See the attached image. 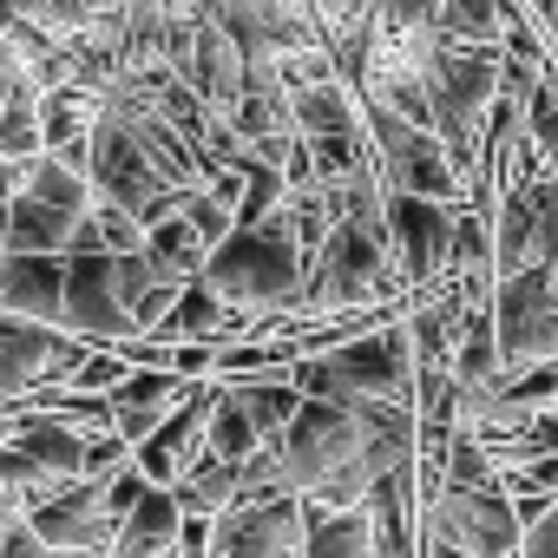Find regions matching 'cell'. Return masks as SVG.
<instances>
[{
	"label": "cell",
	"instance_id": "cell-1",
	"mask_svg": "<svg viewBox=\"0 0 558 558\" xmlns=\"http://www.w3.org/2000/svg\"><path fill=\"white\" fill-rule=\"evenodd\" d=\"M204 283L236 303V310H256V316H296L303 303V283H310V250L296 236V217L290 204L269 210L263 223H236L210 263H204Z\"/></svg>",
	"mask_w": 558,
	"mask_h": 558
},
{
	"label": "cell",
	"instance_id": "cell-2",
	"mask_svg": "<svg viewBox=\"0 0 558 558\" xmlns=\"http://www.w3.org/2000/svg\"><path fill=\"white\" fill-rule=\"evenodd\" d=\"M375 303H408L395 243L381 230H362L342 217L329 230V243L310 256V283H303L296 316H336V310H375Z\"/></svg>",
	"mask_w": 558,
	"mask_h": 558
},
{
	"label": "cell",
	"instance_id": "cell-3",
	"mask_svg": "<svg viewBox=\"0 0 558 558\" xmlns=\"http://www.w3.org/2000/svg\"><path fill=\"white\" fill-rule=\"evenodd\" d=\"M296 388L316 395V401H355V395H375V401H414V336H408V316L342 342V349H323V355H303L290 362Z\"/></svg>",
	"mask_w": 558,
	"mask_h": 558
},
{
	"label": "cell",
	"instance_id": "cell-4",
	"mask_svg": "<svg viewBox=\"0 0 558 558\" xmlns=\"http://www.w3.org/2000/svg\"><path fill=\"white\" fill-rule=\"evenodd\" d=\"M362 132H368V145H375V158H381L388 191H421V197L466 204V178H460V165L447 158L440 132L401 119V112L381 106V99H362Z\"/></svg>",
	"mask_w": 558,
	"mask_h": 558
},
{
	"label": "cell",
	"instance_id": "cell-5",
	"mask_svg": "<svg viewBox=\"0 0 558 558\" xmlns=\"http://www.w3.org/2000/svg\"><path fill=\"white\" fill-rule=\"evenodd\" d=\"M421 538H447L473 558H519L525 519L499 486H434L421 493Z\"/></svg>",
	"mask_w": 558,
	"mask_h": 558
},
{
	"label": "cell",
	"instance_id": "cell-6",
	"mask_svg": "<svg viewBox=\"0 0 558 558\" xmlns=\"http://www.w3.org/2000/svg\"><path fill=\"white\" fill-rule=\"evenodd\" d=\"M493 329H499L506 375L532 362H558V269L493 276Z\"/></svg>",
	"mask_w": 558,
	"mask_h": 558
},
{
	"label": "cell",
	"instance_id": "cell-7",
	"mask_svg": "<svg viewBox=\"0 0 558 558\" xmlns=\"http://www.w3.org/2000/svg\"><path fill=\"white\" fill-rule=\"evenodd\" d=\"M453 230H460V204L421 197V191H388V243H395L408 296L453 276Z\"/></svg>",
	"mask_w": 558,
	"mask_h": 558
},
{
	"label": "cell",
	"instance_id": "cell-8",
	"mask_svg": "<svg viewBox=\"0 0 558 558\" xmlns=\"http://www.w3.org/2000/svg\"><path fill=\"white\" fill-rule=\"evenodd\" d=\"M60 329L86 336L93 349H125L138 342V316L125 310L119 296V250H86V256H66V316Z\"/></svg>",
	"mask_w": 558,
	"mask_h": 558
},
{
	"label": "cell",
	"instance_id": "cell-9",
	"mask_svg": "<svg viewBox=\"0 0 558 558\" xmlns=\"http://www.w3.org/2000/svg\"><path fill=\"white\" fill-rule=\"evenodd\" d=\"M93 342L53 323H27L0 310V408H21L27 395H40L53 375H66L73 362H86Z\"/></svg>",
	"mask_w": 558,
	"mask_h": 558
},
{
	"label": "cell",
	"instance_id": "cell-10",
	"mask_svg": "<svg viewBox=\"0 0 558 558\" xmlns=\"http://www.w3.org/2000/svg\"><path fill=\"white\" fill-rule=\"evenodd\" d=\"M310 538V499L276 493V499H236L217 512L210 558H303Z\"/></svg>",
	"mask_w": 558,
	"mask_h": 558
},
{
	"label": "cell",
	"instance_id": "cell-11",
	"mask_svg": "<svg viewBox=\"0 0 558 558\" xmlns=\"http://www.w3.org/2000/svg\"><path fill=\"white\" fill-rule=\"evenodd\" d=\"M27 525H34L53 551H112V538H119V525H125V512L112 506V473H106V480L86 473V480L60 486L47 506L27 512Z\"/></svg>",
	"mask_w": 558,
	"mask_h": 558
},
{
	"label": "cell",
	"instance_id": "cell-12",
	"mask_svg": "<svg viewBox=\"0 0 558 558\" xmlns=\"http://www.w3.org/2000/svg\"><path fill=\"white\" fill-rule=\"evenodd\" d=\"M217 395H223V381H217V375H210V381H197V388L165 414V427H158L151 440H138V466H145V480H151V486H178V480L204 460Z\"/></svg>",
	"mask_w": 558,
	"mask_h": 558
},
{
	"label": "cell",
	"instance_id": "cell-13",
	"mask_svg": "<svg viewBox=\"0 0 558 558\" xmlns=\"http://www.w3.org/2000/svg\"><path fill=\"white\" fill-rule=\"evenodd\" d=\"M0 310L60 329V316H66V256L8 250V256H0Z\"/></svg>",
	"mask_w": 558,
	"mask_h": 558
},
{
	"label": "cell",
	"instance_id": "cell-14",
	"mask_svg": "<svg viewBox=\"0 0 558 558\" xmlns=\"http://www.w3.org/2000/svg\"><path fill=\"white\" fill-rule=\"evenodd\" d=\"M197 381L191 375H178V368H132L106 401H112V434H125L132 447L138 440H151L158 427H165V414L191 395Z\"/></svg>",
	"mask_w": 558,
	"mask_h": 558
},
{
	"label": "cell",
	"instance_id": "cell-15",
	"mask_svg": "<svg viewBox=\"0 0 558 558\" xmlns=\"http://www.w3.org/2000/svg\"><path fill=\"white\" fill-rule=\"evenodd\" d=\"M184 283H191V276L165 269L151 250H119V296H125V310L138 316V329H145V336L171 316V303L184 296Z\"/></svg>",
	"mask_w": 558,
	"mask_h": 558
},
{
	"label": "cell",
	"instance_id": "cell-16",
	"mask_svg": "<svg viewBox=\"0 0 558 558\" xmlns=\"http://www.w3.org/2000/svg\"><path fill=\"white\" fill-rule=\"evenodd\" d=\"M290 119L303 138H329V132H362V93L329 73V80H310V86H290Z\"/></svg>",
	"mask_w": 558,
	"mask_h": 558
},
{
	"label": "cell",
	"instance_id": "cell-17",
	"mask_svg": "<svg viewBox=\"0 0 558 558\" xmlns=\"http://www.w3.org/2000/svg\"><path fill=\"white\" fill-rule=\"evenodd\" d=\"M80 217H86V210H60V204L21 191V197L8 204V250H47V256H66Z\"/></svg>",
	"mask_w": 558,
	"mask_h": 558
},
{
	"label": "cell",
	"instance_id": "cell-18",
	"mask_svg": "<svg viewBox=\"0 0 558 558\" xmlns=\"http://www.w3.org/2000/svg\"><path fill=\"white\" fill-rule=\"evenodd\" d=\"M303 558H375V519H368V506H316L310 499Z\"/></svg>",
	"mask_w": 558,
	"mask_h": 558
},
{
	"label": "cell",
	"instance_id": "cell-19",
	"mask_svg": "<svg viewBox=\"0 0 558 558\" xmlns=\"http://www.w3.org/2000/svg\"><path fill=\"white\" fill-rule=\"evenodd\" d=\"M519 14L506 8V0H440L434 14V34L440 40H460V47H506V27Z\"/></svg>",
	"mask_w": 558,
	"mask_h": 558
},
{
	"label": "cell",
	"instance_id": "cell-20",
	"mask_svg": "<svg viewBox=\"0 0 558 558\" xmlns=\"http://www.w3.org/2000/svg\"><path fill=\"white\" fill-rule=\"evenodd\" d=\"M60 486H73V480H60L53 466H40L21 440H0V493H8V506L14 512H34V506H47Z\"/></svg>",
	"mask_w": 558,
	"mask_h": 558
},
{
	"label": "cell",
	"instance_id": "cell-21",
	"mask_svg": "<svg viewBox=\"0 0 558 558\" xmlns=\"http://www.w3.org/2000/svg\"><path fill=\"white\" fill-rule=\"evenodd\" d=\"M21 191L47 197V204H60V210H93V204H99L93 178H86L80 165L53 158V151H40V158H27V165H21Z\"/></svg>",
	"mask_w": 558,
	"mask_h": 558
},
{
	"label": "cell",
	"instance_id": "cell-22",
	"mask_svg": "<svg viewBox=\"0 0 558 558\" xmlns=\"http://www.w3.org/2000/svg\"><path fill=\"white\" fill-rule=\"evenodd\" d=\"M40 151H47V125H40V86L21 73V86H14V99H8V112H0V158L27 165V158H40Z\"/></svg>",
	"mask_w": 558,
	"mask_h": 558
},
{
	"label": "cell",
	"instance_id": "cell-23",
	"mask_svg": "<svg viewBox=\"0 0 558 558\" xmlns=\"http://www.w3.org/2000/svg\"><path fill=\"white\" fill-rule=\"evenodd\" d=\"M236 486H243V460H217V453H204V460L178 480V499H184V512L217 519L223 506H236Z\"/></svg>",
	"mask_w": 558,
	"mask_h": 558
},
{
	"label": "cell",
	"instance_id": "cell-24",
	"mask_svg": "<svg viewBox=\"0 0 558 558\" xmlns=\"http://www.w3.org/2000/svg\"><path fill=\"white\" fill-rule=\"evenodd\" d=\"M145 250H151L165 269H178V276H204V263H210V243H204V230H197L184 210L158 217V223L145 230Z\"/></svg>",
	"mask_w": 558,
	"mask_h": 558
},
{
	"label": "cell",
	"instance_id": "cell-25",
	"mask_svg": "<svg viewBox=\"0 0 558 558\" xmlns=\"http://www.w3.org/2000/svg\"><path fill=\"white\" fill-rule=\"evenodd\" d=\"M256 447H269L263 440V427L250 421V408L223 388L217 395V408H210V440H204V453H217V460H250Z\"/></svg>",
	"mask_w": 558,
	"mask_h": 558
},
{
	"label": "cell",
	"instance_id": "cell-26",
	"mask_svg": "<svg viewBox=\"0 0 558 558\" xmlns=\"http://www.w3.org/2000/svg\"><path fill=\"white\" fill-rule=\"evenodd\" d=\"M506 480H512V493H558V453H532Z\"/></svg>",
	"mask_w": 558,
	"mask_h": 558
},
{
	"label": "cell",
	"instance_id": "cell-27",
	"mask_svg": "<svg viewBox=\"0 0 558 558\" xmlns=\"http://www.w3.org/2000/svg\"><path fill=\"white\" fill-rule=\"evenodd\" d=\"M519 558H558V499L525 525V545H519Z\"/></svg>",
	"mask_w": 558,
	"mask_h": 558
},
{
	"label": "cell",
	"instance_id": "cell-28",
	"mask_svg": "<svg viewBox=\"0 0 558 558\" xmlns=\"http://www.w3.org/2000/svg\"><path fill=\"white\" fill-rule=\"evenodd\" d=\"M210 532H217V519H204V512H184V532H178V558H210Z\"/></svg>",
	"mask_w": 558,
	"mask_h": 558
},
{
	"label": "cell",
	"instance_id": "cell-29",
	"mask_svg": "<svg viewBox=\"0 0 558 558\" xmlns=\"http://www.w3.org/2000/svg\"><path fill=\"white\" fill-rule=\"evenodd\" d=\"M14 86H21V60H14V47H8V40H0V112H8Z\"/></svg>",
	"mask_w": 558,
	"mask_h": 558
},
{
	"label": "cell",
	"instance_id": "cell-30",
	"mask_svg": "<svg viewBox=\"0 0 558 558\" xmlns=\"http://www.w3.org/2000/svg\"><path fill=\"white\" fill-rule=\"evenodd\" d=\"M14 197H21V165H14V158H0V210H8Z\"/></svg>",
	"mask_w": 558,
	"mask_h": 558
},
{
	"label": "cell",
	"instance_id": "cell-31",
	"mask_svg": "<svg viewBox=\"0 0 558 558\" xmlns=\"http://www.w3.org/2000/svg\"><path fill=\"white\" fill-rule=\"evenodd\" d=\"M421 558H473V551H460V545H447V538H421Z\"/></svg>",
	"mask_w": 558,
	"mask_h": 558
},
{
	"label": "cell",
	"instance_id": "cell-32",
	"mask_svg": "<svg viewBox=\"0 0 558 558\" xmlns=\"http://www.w3.org/2000/svg\"><path fill=\"white\" fill-rule=\"evenodd\" d=\"M551 47H558V27H551Z\"/></svg>",
	"mask_w": 558,
	"mask_h": 558
}]
</instances>
